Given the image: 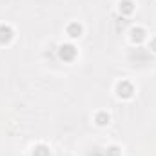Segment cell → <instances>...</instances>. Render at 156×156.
Listing matches in <instances>:
<instances>
[{
  "mask_svg": "<svg viewBox=\"0 0 156 156\" xmlns=\"http://www.w3.org/2000/svg\"><path fill=\"white\" fill-rule=\"evenodd\" d=\"M107 156H120V149L118 147H109L107 149Z\"/></svg>",
  "mask_w": 156,
  "mask_h": 156,
  "instance_id": "9c48e42d",
  "label": "cell"
},
{
  "mask_svg": "<svg viewBox=\"0 0 156 156\" xmlns=\"http://www.w3.org/2000/svg\"><path fill=\"white\" fill-rule=\"evenodd\" d=\"M67 35L71 37V38H76L82 35V26L78 24V22H73V24H69L67 26Z\"/></svg>",
  "mask_w": 156,
  "mask_h": 156,
  "instance_id": "277c9868",
  "label": "cell"
},
{
  "mask_svg": "<svg viewBox=\"0 0 156 156\" xmlns=\"http://www.w3.org/2000/svg\"><path fill=\"white\" fill-rule=\"evenodd\" d=\"M131 35H133V40H134V42H142V40L145 38V31H144L142 27H134V29L131 31Z\"/></svg>",
  "mask_w": 156,
  "mask_h": 156,
  "instance_id": "8992f818",
  "label": "cell"
},
{
  "mask_svg": "<svg viewBox=\"0 0 156 156\" xmlns=\"http://www.w3.org/2000/svg\"><path fill=\"white\" fill-rule=\"evenodd\" d=\"M33 156H49V149H47L45 145H37Z\"/></svg>",
  "mask_w": 156,
  "mask_h": 156,
  "instance_id": "ba28073f",
  "label": "cell"
},
{
  "mask_svg": "<svg viewBox=\"0 0 156 156\" xmlns=\"http://www.w3.org/2000/svg\"><path fill=\"white\" fill-rule=\"evenodd\" d=\"M133 9H134V4H133L131 0H122V2H120V11H122V13L129 15V13H133Z\"/></svg>",
  "mask_w": 156,
  "mask_h": 156,
  "instance_id": "5b68a950",
  "label": "cell"
},
{
  "mask_svg": "<svg viewBox=\"0 0 156 156\" xmlns=\"http://www.w3.org/2000/svg\"><path fill=\"white\" fill-rule=\"evenodd\" d=\"M13 38V29L9 26H0V44H7Z\"/></svg>",
  "mask_w": 156,
  "mask_h": 156,
  "instance_id": "3957f363",
  "label": "cell"
},
{
  "mask_svg": "<svg viewBox=\"0 0 156 156\" xmlns=\"http://www.w3.org/2000/svg\"><path fill=\"white\" fill-rule=\"evenodd\" d=\"M96 123L98 125H107L109 123V115L107 113H98L96 115Z\"/></svg>",
  "mask_w": 156,
  "mask_h": 156,
  "instance_id": "52a82bcc",
  "label": "cell"
},
{
  "mask_svg": "<svg viewBox=\"0 0 156 156\" xmlns=\"http://www.w3.org/2000/svg\"><path fill=\"white\" fill-rule=\"evenodd\" d=\"M75 56H76V49H75V45L66 44V45H62V47H60V58H62V60L71 62Z\"/></svg>",
  "mask_w": 156,
  "mask_h": 156,
  "instance_id": "7a4b0ae2",
  "label": "cell"
},
{
  "mask_svg": "<svg viewBox=\"0 0 156 156\" xmlns=\"http://www.w3.org/2000/svg\"><path fill=\"white\" fill-rule=\"evenodd\" d=\"M116 91H118V96H122V98H131V96H133V93H134V87H133V83H131V82L123 80V82H120V83H118Z\"/></svg>",
  "mask_w": 156,
  "mask_h": 156,
  "instance_id": "6da1fadb",
  "label": "cell"
},
{
  "mask_svg": "<svg viewBox=\"0 0 156 156\" xmlns=\"http://www.w3.org/2000/svg\"><path fill=\"white\" fill-rule=\"evenodd\" d=\"M153 51H156V38L153 40Z\"/></svg>",
  "mask_w": 156,
  "mask_h": 156,
  "instance_id": "30bf717a",
  "label": "cell"
}]
</instances>
